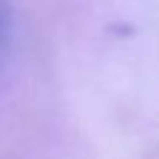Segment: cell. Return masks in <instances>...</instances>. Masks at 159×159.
Here are the masks:
<instances>
[{
    "label": "cell",
    "instance_id": "6da1fadb",
    "mask_svg": "<svg viewBox=\"0 0 159 159\" xmlns=\"http://www.w3.org/2000/svg\"><path fill=\"white\" fill-rule=\"evenodd\" d=\"M10 22H12V10L5 0H0V50L7 40V35H10Z\"/></svg>",
    "mask_w": 159,
    "mask_h": 159
}]
</instances>
